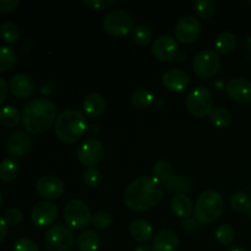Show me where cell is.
<instances>
[{
  "mask_svg": "<svg viewBox=\"0 0 251 251\" xmlns=\"http://www.w3.org/2000/svg\"><path fill=\"white\" fill-rule=\"evenodd\" d=\"M163 199V186L151 176H140L125 190L124 202L132 211H146L156 207Z\"/></svg>",
  "mask_w": 251,
  "mask_h": 251,
  "instance_id": "obj_1",
  "label": "cell"
},
{
  "mask_svg": "<svg viewBox=\"0 0 251 251\" xmlns=\"http://www.w3.org/2000/svg\"><path fill=\"white\" fill-rule=\"evenodd\" d=\"M58 118L55 103L47 98L31 100L24 107L22 123L29 134H42L51 127Z\"/></svg>",
  "mask_w": 251,
  "mask_h": 251,
  "instance_id": "obj_2",
  "label": "cell"
},
{
  "mask_svg": "<svg viewBox=\"0 0 251 251\" xmlns=\"http://www.w3.org/2000/svg\"><path fill=\"white\" fill-rule=\"evenodd\" d=\"M87 130L86 118L80 110L66 109L55 120V135L65 144H75Z\"/></svg>",
  "mask_w": 251,
  "mask_h": 251,
  "instance_id": "obj_3",
  "label": "cell"
},
{
  "mask_svg": "<svg viewBox=\"0 0 251 251\" xmlns=\"http://www.w3.org/2000/svg\"><path fill=\"white\" fill-rule=\"evenodd\" d=\"M225 202L216 190H206L199 196L195 205V218L199 222L212 223L221 217Z\"/></svg>",
  "mask_w": 251,
  "mask_h": 251,
  "instance_id": "obj_4",
  "label": "cell"
},
{
  "mask_svg": "<svg viewBox=\"0 0 251 251\" xmlns=\"http://www.w3.org/2000/svg\"><path fill=\"white\" fill-rule=\"evenodd\" d=\"M64 221L71 229H85L92 223V213L85 201L73 199L64 208Z\"/></svg>",
  "mask_w": 251,
  "mask_h": 251,
  "instance_id": "obj_5",
  "label": "cell"
},
{
  "mask_svg": "<svg viewBox=\"0 0 251 251\" xmlns=\"http://www.w3.org/2000/svg\"><path fill=\"white\" fill-rule=\"evenodd\" d=\"M186 108L196 118H205L213 110V96L208 88L198 86L186 96Z\"/></svg>",
  "mask_w": 251,
  "mask_h": 251,
  "instance_id": "obj_6",
  "label": "cell"
},
{
  "mask_svg": "<svg viewBox=\"0 0 251 251\" xmlns=\"http://www.w3.org/2000/svg\"><path fill=\"white\" fill-rule=\"evenodd\" d=\"M103 28L113 37H124L134 29V19L125 10H112L103 20Z\"/></svg>",
  "mask_w": 251,
  "mask_h": 251,
  "instance_id": "obj_7",
  "label": "cell"
},
{
  "mask_svg": "<svg viewBox=\"0 0 251 251\" xmlns=\"http://www.w3.org/2000/svg\"><path fill=\"white\" fill-rule=\"evenodd\" d=\"M74 240V233L64 225L51 226L44 235L47 251H69L73 248Z\"/></svg>",
  "mask_w": 251,
  "mask_h": 251,
  "instance_id": "obj_8",
  "label": "cell"
},
{
  "mask_svg": "<svg viewBox=\"0 0 251 251\" xmlns=\"http://www.w3.org/2000/svg\"><path fill=\"white\" fill-rule=\"evenodd\" d=\"M221 68V58L212 49H203L199 51L193 61L194 73L201 78L213 77Z\"/></svg>",
  "mask_w": 251,
  "mask_h": 251,
  "instance_id": "obj_9",
  "label": "cell"
},
{
  "mask_svg": "<svg viewBox=\"0 0 251 251\" xmlns=\"http://www.w3.org/2000/svg\"><path fill=\"white\" fill-rule=\"evenodd\" d=\"M104 156V146L97 139H88L83 142L77 151V159L82 166L95 167Z\"/></svg>",
  "mask_w": 251,
  "mask_h": 251,
  "instance_id": "obj_10",
  "label": "cell"
},
{
  "mask_svg": "<svg viewBox=\"0 0 251 251\" xmlns=\"http://www.w3.org/2000/svg\"><path fill=\"white\" fill-rule=\"evenodd\" d=\"M176 38L183 44H191L201 33V24L194 16H184L176 25Z\"/></svg>",
  "mask_w": 251,
  "mask_h": 251,
  "instance_id": "obj_11",
  "label": "cell"
},
{
  "mask_svg": "<svg viewBox=\"0 0 251 251\" xmlns=\"http://www.w3.org/2000/svg\"><path fill=\"white\" fill-rule=\"evenodd\" d=\"M58 217V207L49 201H41L36 203L31 211V220L37 227H48Z\"/></svg>",
  "mask_w": 251,
  "mask_h": 251,
  "instance_id": "obj_12",
  "label": "cell"
},
{
  "mask_svg": "<svg viewBox=\"0 0 251 251\" xmlns=\"http://www.w3.org/2000/svg\"><path fill=\"white\" fill-rule=\"evenodd\" d=\"M32 139L24 130H15L6 141V152L14 157H24L31 151Z\"/></svg>",
  "mask_w": 251,
  "mask_h": 251,
  "instance_id": "obj_13",
  "label": "cell"
},
{
  "mask_svg": "<svg viewBox=\"0 0 251 251\" xmlns=\"http://www.w3.org/2000/svg\"><path fill=\"white\" fill-rule=\"evenodd\" d=\"M178 41L168 34L158 37L152 46V53L156 56V59L161 61H169L174 59L178 54Z\"/></svg>",
  "mask_w": 251,
  "mask_h": 251,
  "instance_id": "obj_14",
  "label": "cell"
},
{
  "mask_svg": "<svg viewBox=\"0 0 251 251\" xmlns=\"http://www.w3.org/2000/svg\"><path fill=\"white\" fill-rule=\"evenodd\" d=\"M37 193L39 196L48 200H54V199L60 198L64 194L65 186L61 179L55 176H44L37 181Z\"/></svg>",
  "mask_w": 251,
  "mask_h": 251,
  "instance_id": "obj_15",
  "label": "cell"
},
{
  "mask_svg": "<svg viewBox=\"0 0 251 251\" xmlns=\"http://www.w3.org/2000/svg\"><path fill=\"white\" fill-rule=\"evenodd\" d=\"M228 96L238 103L251 102V82L244 77H233L226 86Z\"/></svg>",
  "mask_w": 251,
  "mask_h": 251,
  "instance_id": "obj_16",
  "label": "cell"
},
{
  "mask_svg": "<svg viewBox=\"0 0 251 251\" xmlns=\"http://www.w3.org/2000/svg\"><path fill=\"white\" fill-rule=\"evenodd\" d=\"M9 87L12 95L20 100H26V98L31 97L36 91V85H34L32 77L28 74L25 73L15 74L10 80Z\"/></svg>",
  "mask_w": 251,
  "mask_h": 251,
  "instance_id": "obj_17",
  "label": "cell"
},
{
  "mask_svg": "<svg viewBox=\"0 0 251 251\" xmlns=\"http://www.w3.org/2000/svg\"><path fill=\"white\" fill-rule=\"evenodd\" d=\"M190 82V77L183 69H169L162 76V83L172 92H181Z\"/></svg>",
  "mask_w": 251,
  "mask_h": 251,
  "instance_id": "obj_18",
  "label": "cell"
},
{
  "mask_svg": "<svg viewBox=\"0 0 251 251\" xmlns=\"http://www.w3.org/2000/svg\"><path fill=\"white\" fill-rule=\"evenodd\" d=\"M180 242L176 234L172 230H159L152 238V249L153 251H176Z\"/></svg>",
  "mask_w": 251,
  "mask_h": 251,
  "instance_id": "obj_19",
  "label": "cell"
},
{
  "mask_svg": "<svg viewBox=\"0 0 251 251\" xmlns=\"http://www.w3.org/2000/svg\"><path fill=\"white\" fill-rule=\"evenodd\" d=\"M105 107H107V102L105 98L100 93H90L86 96L85 100H83V112L87 117L90 118H98L104 113Z\"/></svg>",
  "mask_w": 251,
  "mask_h": 251,
  "instance_id": "obj_20",
  "label": "cell"
},
{
  "mask_svg": "<svg viewBox=\"0 0 251 251\" xmlns=\"http://www.w3.org/2000/svg\"><path fill=\"white\" fill-rule=\"evenodd\" d=\"M171 210L176 217L179 218H189L193 213L194 205L191 199L189 198L185 194H178V195H174L173 199L171 201Z\"/></svg>",
  "mask_w": 251,
  "mask_h": 251,
  "instance_id": "obj_21",
  "label": "cell"
},
{
  "mask_svg": "<svg viewBox=\"0 0 251 251\" xmlns=\"http://www.w3.org/2000/svg\"><path fill=\"white\" fill-rule=\"evenodd\" d=\"M129 233L134 240L139 243H146L153 235V228L151 223L146 220H135L132 221L129 227Z\"/></svg>",
  "mask_w": 251,
  "mask_h": 251,
  "instance_id": "obj_22",
  "label": "cell"
},
{
  "mask_svg": "<svg viewBox=\"0 0 251 251\" xmlns=\"http://www.w3.org/2000/svg\"><path fill=\"white\" fill-rule=\"evenodd\" d=\"M166 189L171 193L178 194H188L193 190V181L189 176H183V174H176L173 176L166 184H164Z\"/></svg>",
  "mask_w": 251,
  "mask_h": 251,
  "instance_id": "obj_23",
  "label": "cell"
},
{
  "mask_svg": "<svg viewBox=\"0 0 251 251\" xmlns=\"http://www.w3.org/2000/svg\"><path fill=\"white\" fill-rule=\"evenodd\" d=\"M100 245V238L96 230H85L77 238V248L80 251H97Z\"/></svg>",
  "mask_w": 251,
  "mask_h": 251,
  "instance_id": "obj_24",
  "label": "cell"
},
{
  "mask_svg": "<svg viewBox=\"0 0 251 251\" xmlns=\"http://www.w3.org/2000/svg\"><path fill=\"white\" fill-rule=\"evenodd\" d=\"M237 47V37L233 32L225 31L217 36L215 41L216 51L220 54H229Z\"/></svg>",
  "mask_w": 251,
  "mask_h": 251,
  "instance_id": "obj_25",
  "label": "cell"
},
{
  "mask_svg": "<svg viewBox=\"0 0 251 251\" xmlns=\"http://www.w3.org/2000/svg\"><path fill=\"white\" fill-rule=\"evenodd\" d=\"M20 173V163L15 158H6L0 163V180L10 183L15 180Z\"/></svg>",
  "mask_w": 251,
  "mask_h": 251,
  "instance_id": "obj_26",
  "label": "cell"
},
{
  "mask_svg": "<svg viewBox=\"0 0 251 251\" xmlns=\"http://www.w3.org/2000/svg\"><path fill=\"white\" fill-rule=\"evenodd\" d=\"M172 176H173V166L167 159H161V161H158L153 166V169H152V178L157 183L161 184V185L162 184H166Z\"/></svg>",
  "mask_w": 251,
  "mask_h": 251,
  "instance_id": "obj_27",
  "label": "cell"
},
{
  "mask_svg": "<svg viewBox=\"0 0 251 251\" xmlns=\"http://www.w3.org/2000/svg\"><path fill=\"white\" fill-rule=\"evenodd\" d=\"M210 122L217 129H227L232 124V114L226 108H215L210 114Z\"/></svg>",
  "mask_w": 251,
  "mask_h": 251,
  "instance_id": "obj_28",
  "label": "cell"
},
{
  "mask_svg": "<svg viewBox=\"0 0 251 251\" xmlns=\"http://www.w3.org/2000/svg\"><path fill=\"white\" fill-rule=\"evenodd\" d=\"M21 115L14 105H5L0 108V124L5 127H14L19 124Z\"/></svg>",
  "mask_w": 251,
  "mask_h": 251,
  "instance_id": "obj_29",
  "label": "cell"
},
{
  "mask_svg": "<svg viewBox=\"0 0 251 251\" xmlns=\"http://www.w3.org/2000/svg\"><path fill=\"white\" fill-rule=\"evenodd\" d=\"M0 36L7 44H15L20 39V27L15 22L7 21L0 26Z\"/></svg>",
  "mask_w": 251,
  "mask_h": 251,
  "instance_id": "obj_30",
  "label": "cell"
},
{
  "mask_svg": "<svg viewBox=\"0 0 251 251\" xmlns=\"http://www.w3.org/2000/svg\"><path fill=\"white\" fill-rule=\"evenodd\" d=\"M130 100H131L132 105L135 108H137V109H146L153 102V95L151 92H149L147 90L139 88V90L132 92Z\"/></svg>",
  "mask_w": 251,
  "mask_h": 251,
  "instance_id": "obj_31",
  "label": "cell"
},
{
  "mask_svg": "<svg viewBox=\"0 0 251 251\" xmlns=\"http://www.w3.org/2000/svg\"><path fill=\"white\" fill-rule=\"evenodd\" d=\"M16 63V53L12 48L0 46V73L10 70Z\"/></svg>",
  "mask_w": 251,
  "mask_h": 251,
  "instance_id": "obj_32",
  "label": "cell"
},
{
  "mask_svg": "<svg viewBox=\"0 0 251 251\" xmlns=\"http://www.w3.org/2000/svg\"><path fill=\"white\" fill-rule=\"evenodd\" d=\"M216 239L218 240V243L225 247L232 244L235 239V230L232 226L229 225H221L220 227L216 229L215 232Z\"/></svg>",
  "mask_w": 251,
  "mask_h": 251,
  "instance_id": "obj_33",
  "label": "cell"
},
{
  "mask_svg": "<svg viewBox=\"0 0 251 251\" xmlns=\"http://www.w3.org/2000/svg\"><path fill=\"white\" fill-rule=\"evenodd\" d=\"M230 207L235 212H248L251 207V200L249 196L244 193H237L230 198Z\"/></svg>",
  "mask_w": 251,
  "mask_h": 251,
  "instance_id": "obj_34",
  "label": "cell"
},
{
  "mask_svg": "<svg viewBox=\"0 0 251 251\" xmlns=\"http://www.w3.org/2000/svg\"><path fill=\"white\" fill-rule=\"evenodd\" d=\"M131 37L132 41L139 44V46H147V44L151 43L153 34H152V31L149 27L136 26L131 31Z\"/></svg>",
  "mask_w": 251,
  "mask_h": 251,
  "instance_id": "obj_35",
  "label": "cell"
},
{
  "mask_svg": "<svg viewBox=\"0 0 251 251\" xmlns=\"http://www.w3.org/2000/svg\"><path fill=\"white\" fill-rule=\"evenodd\" d=\"M83 183L86 184L90 188H97L102 183V173L98 168L96 167H90V168H86L83 172Z\"/></svg>",
  "mask_w": 251,
  "mask_h": 251,
  "instance_id": "obj_36",
  "label": "cell"
},
{
  "mask_svg": "<svg viewBox=\"0 0 251 251\" xmlns=\"http://www.w3.org/2000/svg\"><path fill=\"white\" fill-rule=\"evenodd\" d=\"M216 10L215 0H199L195 4V11L201 19L207 20L213 15Z\"/></svg>",
  "mask_w": 251,
  "mask_h": 251,
  "instance_id": "obj_37",
  "label": "cell"
},
{
  "mask_svg": "<svg viewBox=\"0 0 251 251\" xmlns=\"http://www.w3.org/2000/svg\"><path fill=\"white\" fill-rule=\"evenodd\" d=\"M113 217L109 212L105 211H97L92 215V225L95 226L97 229H107L112 226Z\"/></svg>",
  "mask_w": 251,
  "mask_h": 251,
  "instance_id": "obj_38",
  "label": "cell"
},
{
  "mask_svg": "<svg viewBox=\"0 0 251 251\" xmlns=\"http://www.w3.org/2000/svg\"><path fill=\"white\" fill-rule=\"evenodd\" d=\"M2 218H4L5 223H6L7 226L15 227V226H19L20 223H21L22 213L19 208L11 207V208H7V210L5 211Z\"/></svg>",
  "mask_w": 251,
  "mask_h": 251,
  "instance_id": "obj_39",
  "label": "cell"
},
{
  "mask_svg": "<svg viewBox=\"0 0 251 251\" xmlns=\"http://www.w3.org/2000/svg\"><path fill=\"white\" fill-rule=\"evenodd\" d=\"M12 251H39L38 245L29 238H20L14 245Z\"/></svg>",
  "mask_w": 251,
  "mask_h": 251,
  "instance_id": "obj_40",
  "label": "cell"
},
{
  "mask_svg": "<svg viewBox=\"0 0 251 251\" xmlns=\"http://www.w3.org/2000/svg\"><path fill=\"white\" fill-rule=\"evenodd\" d=\"M114 0H83V4L92 10L108 9L112 5H114Z\"/></svg>",
  "mask_w": 251,
  "mask_h": 251,
  "instance_id": "obj_41",
  "label": "cell"
},
{
  "mask_svg": "<svg viewBox=\"0 0 251 251\" xmlns=\"http://www.w3.org/2000/svg\"><path fill=\"white\" fill-rule=\"evenodd\" d=\"M19 0H0V12L10 14L19 7Z\"/></svg>",
  "mask_w": 251,
  "mask_h": 251,
  "instance_id": "obj_42",
  "label": "cell"
},
{
  "mask_svg": "<svg viewBox=\"0 0 251 251\" xmlns=\"http://www.w3.org/2000/svg\"><path fill=\"white\" fill-rule=\"evenodd\" d=\"M7 90H9V88H7L6 81L2 77H0V105L2 104V102H4L5 98H6Z\"/></svg>",
  "mask_w": 251,
  "mask_h": 251,
  "instance_id": "obj_43",
  "label": "cell"
},
{
  "mask_svg": "<svg viewBox=\"0 0 251 251\" xmlns=\"http://www.w3.org/2000/svg\"><path fill=\"white\" fill-rule=\"evenodd\" d=\"M6 235H7V225L5 223L4 218L0 217V243L4 242Z\"/></svg>",
  "mask_w": 251,
  "mask_h": 251,
  "instance_id": "obj_44",
  "label": "cell"
},
{
  "mask_svg": "<svg viewBox=\"0 0 251 251\" xmlns=\"http://www.w3.org/2000/svg\"><path fill=\"white\" fill-rule=\"evenodd\" d=\"M134 251H153V249H152L151 247H149V245L141 244V245H139V247L135 248Z\"/></svg>",
  "mask_w": 251,
  "mask_h": 251,
  "instance_id": "obj_45",
  "label": "cell"
},
{
  "mask_svg": "<svg viewBox=\"0 0 251 251\" xmlns=\"http://www.w3.org/2000/svg\"><path fill=\"white\" fill-rule=\"evenodd\" d=\"M226 251H248V250L243 249V248H240V247H230L229 249H227Z\"/></svg>",
  "mask_w": 251,
  "mask_h": 251,
  "instance_id": "obj_46",
  "label": "cell"
},
{
  "mask_svg": "<svg viewBox=\"0 0 251 251\" xmlns=\"http://www.w3.org/2000/svg\"><path fill=\"white\" fill-rule=\"evenodd\" d=\"M247 47H248V49L251 51V34L247 38Z\"/></svg>",
  "mask_w": 251,
  "mask_h": 251,
  "instance_id": "obj_47",
  "label": "cell"
},
{
  "mask_svg": "<svg viewBox=\"0 0 251 251\" xmlns=\"http://www.w3.org/2000/svg\"><path fill=\"white\" fill-rule=\"evenodd\" d=\"M248 216H249V218L251 220V207H250V210L248 211Z\"/></svg>",
  "mask_w": 251,
  "mask_h": 251,
  "instance_id": "obj_48",
  "label": "cell"
},
{
  "mask_svg": "<svg viewBox=\"0 0 251 251\" xmlns=\"http://www.w3.org/2000/svg\"><path fill=\"white\" fill-rule=\"evenodd\" d=\"M1 201H2V195H1V191H0V205H1Z\"/></svg>",
  "mask_w": 251,
  "mask_h": 251,
  "instance_id": "obj_49",
  "label": "cell"
},
{
  "mask_svg": "<svg viewBox=\"0 0 251 251\" xmlns=\"http://www.w3.org/2000/svg\"><path fill=\"white\" fill-rule=\"evenodd\" d=\"M249 4H250V6H251V0H250V1H249Z\"/></svg>",
  "mask_w": 251,
  "mask_h": 251,
  "instance_id": "obj_50",
  "label": "cell"
}]
</instances>
